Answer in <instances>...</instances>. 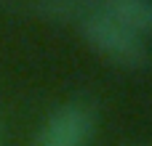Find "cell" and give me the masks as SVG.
I'll return each instance as SVG.
<instances>
[{
    "instance_id": "obj_1",
    "label": "cell",
    "mask_w": 152,
    "mask_h": 146,
    "mask_svg": "<svg viewBox=\"0 0 152 146\" xmlns=\"http://www.w3.org/2000/svg\"><path fill=\"white\" fill-rule=\"evenodd\" d=\"M67 19H75L83 40L96 53L110 59L112 64L142 66L147 61V43H144V37L136 35L134 29L123 27L120 21L110 19L107 13L96 11L88 0H69V16Z\"/></svg>"
},
{
    "instance_id": "obj_2",
    "label": "cell",
    "mask_w": 152,
    "mask_h": 146,
    "mask_svg": "<svg viewBox=\"0 0 152 146\" xmlns=\"http://www.w3.org/2000/svg\"><path fill=\"white\" fill-rule=\"evenodd\" d=\"M96 136V114L83 101L53 106L37 125L32 146H91Z\"/></svg>"
},
{
    "instance_id": "obj_3",
    "label": "cell",
    "mask_w": 152,
    "mask_h": 146,
    "mask_svg": "<svg viewBox=\"0 0 152 146\" xmlns=\"http://www.w3.org/2000/svg\"><path fill=\"white\" fill-rule=\"evenodd\" d=\"M96 11L134 29L136 35H152V0H88Z\"/></svg>"
}]
</instances>
